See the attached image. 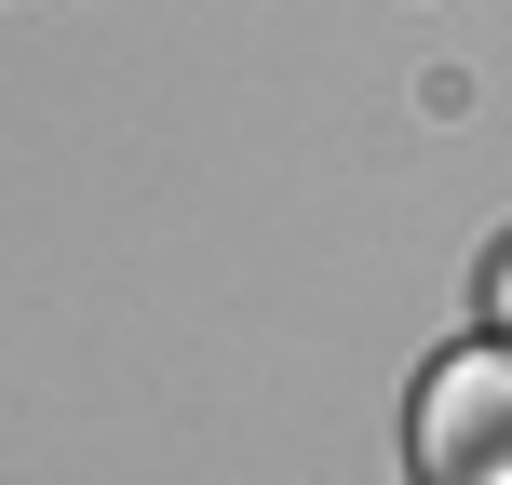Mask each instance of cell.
I'll return each mask as SVG.
<instances>
[{
    "label": "cell",
    "instance_id": "obj_1",
    "mask_svg": "<svg viewBox=\"0 0 512 485\" xmlns=\"http://www.w3.org/2000/svg\"><path fill=\"white\" fill-rule=\"evenodd\" d=\"M418 485H512V337L486 351H445L432 378H418Z\"/></svg>",
    "mask_w": 512,
    "mask_h": 485
},
{
    "label": "cell",
    "instance_id": "obj_2",
    "mask_svg": "<svg viewBox=\"0 0 512 485\" xmlns=\"http://www.w3.org/2000/svg\"><path fill=\"white\" fill-rule=\"evenodd\" d=\"M499 310H512V256H499Z\"/></svg>",
    "mask_w": 512,
    "mask_h": 485
}]
</instances>
